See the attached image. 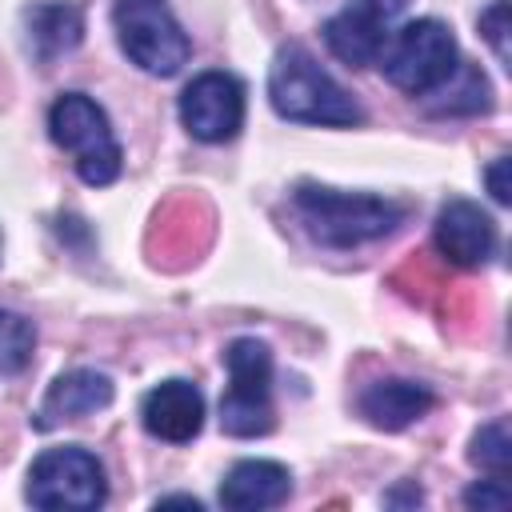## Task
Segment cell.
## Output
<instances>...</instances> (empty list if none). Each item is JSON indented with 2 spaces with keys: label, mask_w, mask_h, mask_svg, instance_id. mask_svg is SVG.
I'll use <instances>...</instances> for the list:
<instances>
[{
  "label": "cell",
  "mask_w": 512,
  "mask_h": 512,
  "mask_svg": "<svg viewBox=\"0 0 512 512\" xmlns=\"http://www.w3.org/2000/svg\"><path fill=\"white\" fill-rule=\"evenodd\" d=\"M268 100H272L276 116L296 120V124L352 128V124L364 120L360 104L300 44H284L272 56V68H268Z\"/></svg>",
  "instance_id": "obj_1"
},
{
  "label": "cell",
  "mask_w": 512,
  "mask_h": 512,
  "mask_svg": "<svg viewBox=\"0 0 512 512\" xmlns=\"http://www.w3.org/2000/svg\"><path fill=\"white\" fill-rule=\"evenodd\" d=\"M292 204L304 220V228L312 232V240H320L324 248H356L368 240H380L388 232L400 228L404 220V204L388 200V196H372V192H340L328 184H296Z\"/></svg>",
  "instance_id": "obj_2"
},
{
  "label": "cell",
  "mask_w": 512,
  "mask_h": 512,
  "mask_svg": "<svg viewBox=\"0 0 512 512\" xmlns=\"http://www.w3.org/2000/svg\"><path fill=\"white\" fill-rule=\"evenodd\" d=\"M48 136L56 148L72 156L76 176L88 188H108L124 172V148L108 124V112L84 96V92H64L48 108Z\"/></svg>",
  "instance_id": "obj_3"
},
{
  "label": "cell",
  "mask_w": 512,
  "mask_h": 512,
  "mask_svg": "<svg viewBox=\"0 0 512 512\" xmlns=\"http://www.w3.org/2000/svg\"><path fill=\"white\" fill-rule=\"evenodd\" d=\"M228 388L220 396V428L236 440L268 436L276 424L272 408V352L256 336H236L224 348Z\"/></svg>",
  "instance_id": "obj_4"
},
{
  "label": "cell",
  "mask_w": 512,
  "mask_h": 512,
  "mask_svg": "<svg viewBox=\"0 0 512 512\" xmlns=\"http://www.w3.org/2000/svg\"><path fill=\"white\" fill-rule=\"evenodd\" d=\"M460 64L456 52V36L448 32V24L424 16V20H408L404 28H396L380 52V68L388 76L392 88H400L404 96H428L436 92Z\"/></svg>",
  "instance_id": "obj_5"
},
{
  "label": "cell",
  "mask_w": 512,
  "mask_h": 512,
  "mask_svg": "<svg viewBox=\"0 0 512 512\" xmlns=\"http://www.w3.org/2000/svg\"><path fill=\"white\" fill-rule=\"evenodd\" d=\"M112 28L124 56L148 76H176L192 56V40L172 16L168 0H116Z\"/></svg>",
  "instance_id": "obj_6"
},
{
  "label": "cell",
  "mask_w": 512,
  "mask_h": 512,
  "mask_svg": "<svg viewBox=\"0 0 512 512\" xmlns=\"http://www.w3.org/2000/svg\"><path fill=\"white\" fill-rule=\"evenodd\" d=\"M28 504L36 508H60V512H92L108 500V480H104V464L96 460V452L80 448V444H64V448H48L32 460L28 468V488H24Z\"/></svg>",
  "instance_id": "obj_7"
},
{
  "label": "cell",
  "mask_w": 512,
  "mask_h": 512,
  "mask_svg": "<svg viewBox=\"0 0 512 512\" xmlns=\"http://www.w3.org/2000/svg\"><path fill=\"white\" fill-rule=\"evenodd\" d=\"M180 124L200 144H224L244 124V84L232 72H200L180 92Z\"/></svg>",
  "instance_id": "obj_8"
},
{
  "label": "cell",
  "mask_w": 512,
  "mask_h": 512,
  "mask_svg": "<svg viewBox=\"0 0 512 512\" xmlns=\"http://www.w3.org/2000/svg\"><path fill=\"white\" fill-rule=\"evenodd\" d=\"M408 8V0H348L328 24H324V44L336 60H344L348 68H364L376 64L392 24L400 20V12Z\"/></svg>",
  "instance_id": "obj_9"
},
{
  "label": "cell",
  "mask_w": 512,
  "mask_h": 512,
  "mask_svg": "<svg viewBox=\"0 0 512 512\" xmlns=\"http://www.w3.org/2000/svg\"><path fill=\"white\" fill-rule=\"evenodd\" d=\"M432 244L456 268H480L496 252V224L480 204L456 196L436 212Z\"/></svg>",
  "instance_id": "obj_10"
},
{
  "label": "cell",
  "mask_w": 512,
  "mask_h": 512,
  "mask_svg": "<svg viewBox=\"0 0 512 512\" xmlns=\"http://www.w3.org/2000/svg\"><path fill=\"white\" fill-rule=\"evenodd\" d=\"M140 424L168 444H188L204 428V396L192 380H160L140 400Z\"/></svg>",
  "instance_id": "obj_11"
},
{
  "label": "cell",
  "mask_w": 512,
  "mask_h": 512,
  "mask_svg": "<svg viewBox=\"0 0 512 512\" xmlns=\"http://www.w3.org/2000/svg\"><path fill=\"white\" fill-rule=\"evenodd\" d=\"M108 404H112V380L104 372H96V368H72V372H60L48 384L40 408L32 412V424L40 432H52L60 424H72V420H84L92 412H104Z\"/></svg>",
  "instance_id": "obj_12"
},
{
  "label": "cell",
  "mask_w": 512,
  "mask_h": 512,
  "mask_svg": "<svg viewBox=\"0 0 512 512\" xmlns=\"http://www.w3.org/2000/svg\"><path fill=\"white\" fill-rule=\"evenodd\" d=\"M436 408V392L420 380H404V376H384L360 388L356 396V412L384 432H400L408 424H416L420 416H428Z\"/></svg>",
  "instance_id": "obj_13"
},
{
  "label": "cell",
  "mask_w": 512,
  "mask_h": 512,
  "mask_svg": "<svg viewBox=\"0 0 512 512\" xmlns=\"http://www.w3.org/2000/svg\"><path fill=\"white\" fill-rule=\"evenodd\" d=\"M292 496V472L276 460H236L220 480V504L232 512L276 508Z\"/></svg>",
  "instance_id": "obj_14"
},
{
  "label": "cell",
  "mask_w": 512,
  "mask_h": 512,
  "mask_svg": "<svg viewBox=\"0 0 512 512\" xmlns=\"http://www.w3.org/2000/svg\"><path fill=\"white\" fill-rule=\"evenodd\" d=\"M24 28H28V44L40 60H56L64 52H72L84 36V16L76 4L64 0H40L32 8H24Z\"/></svg>",
  "instance_id": "obj_15"
},
{
  "label": "cell",
  "mask_w": 512,
  "mask_h": 512,
  "mask_svg": "<svg viewBox=\"0 0 512 512\" xmlns=\"http://www.w3.org/2000/svg\"><path fill=\"white\" fill-rule=\"evenodd\" d=\"M436 92L448 96V100L436 104L440 112H488V108H492V88H488L484 72L472 68V64H464V60L456 64V72H452Z\"/></svg>",
  "instance_id": "obj_16"
},
{
  "label": "cell",
  "mask_w": 512,
  "mask_h": 512,
  "mask_svg": "<svg viewBox=\"0 0 512 512\" xmlns=\"http://www.w3.org/2000/svg\"><path fill=\"white\" fill-rule=\"evenodd\" d=\"M32 348H36V328L28 316L0 308V372L16 376L32 364Z\"/></svg>",
  "instance_id": "obj_17"
},
{
  "label": "cell",
  "mask_w": 512,
  "mask_h": 512,
  "mask_svg": "<svg viewBox=\"0 0 512 512\" xmlns=\"http://www.w3.org/2000/svg\"><path fill=\"white\" fill-rule=\"evenodd\" d=\"M468 460L476 468H484L488 476H508V464H512V436H508V420L496 416L488 424L476 428L472 436V448H468Z\"/></svg>",
  "instance_id": "obj_18"
},
{
  "label": "cell",
  "mask_w": 512,
  "mask_h": 512,
  "mask_svg": "<svg viewBox=\"0 0 512 512\" xmlns=\"http://www.w3.org/2000/svg\"><path fill=\"white\" fill-rule=\"evenodd\" d=\"M480 32H484V40L492 44L496 60L508 64V0H492V4L480 12Z\"/></svg>",
  "instance_id": "obj_19"
},
{
  "label": "cell",
  "mask_w": 512,
  "mask_h": 512,
  "mask_svg": "<svg viewBox=\"0 0 512 512\" xmlns=\"http://www.w3.org/2000/svg\"><path fill=\"white\" fill-rule=\"evenodd\" d=\"M508 500H512V492H508L504 476H488V480H476L464 488V504L480 508V512H500V508H508Z\"/></svg>",
  "instance_id": "obj_20"
},
{
  "label": "cell",
  "mask_w": 512,
  "mask_h": 512,
  "mask_svg": "<svg viewBox=\"0 0 512 512\" xmlns=\"http://www.w3.org/2000/svg\"><path fill=\"white\" fill-rule=\"evenodd\" d=\"M508 168H512V160H508V156H496V160L484 168V184H488V192H492V200H496V204H508V200H512Z\"/></svg>",
  "instance_id": "obj_21"
},
{
  "label": "cell",
  "mask_w": 512,
  "mask_h": 512,
  "mask_svg": "<svg viewBox=\"0 0 512 512\" xmlns=\"http://www.w3.org/2000/svg\"><path fill=\"white\" fill-rule=\"evenodd\" d=\"M156 504H188V508H200V500H196V496H160Z\"/></svg>",
  "instance_id": "obj_22"
}]
</instances>
